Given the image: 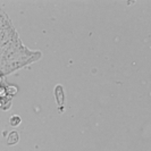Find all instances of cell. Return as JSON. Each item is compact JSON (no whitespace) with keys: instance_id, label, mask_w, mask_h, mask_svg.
Segmentation results:
<instances>
[{"instance_id":"cell-2","label":"cell","mask_w":151,"mask_h":151,"mask_svg":"<svg viewBox=\"0 0 151 151\" xmlns=\"http://www.w3.org/2000/svg\"><path fill=\"white\" fill-rule=\"evenodd\" d=\"M19 122H21V119H19V117L18 116H13L12 117V119H10V124L12 125H18L19 124Z\"/></svg>"},{"instance_id":"cell-1","label":"cell","mask_w":151,"mask_h":151,"mask_svg":"<svg viewBox=\"0 0 151 151\" xmlns=\"http://www.w3.org/2000/svg\"><path fill=\"white\" fill-rule=\"evenodd\" d=\"M17 140H18V134H17L16 132H12V133L9 134V136H8L7 143L8 144H14Z\"/></svg>"}]
</instances>
